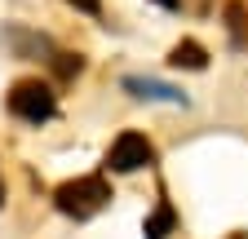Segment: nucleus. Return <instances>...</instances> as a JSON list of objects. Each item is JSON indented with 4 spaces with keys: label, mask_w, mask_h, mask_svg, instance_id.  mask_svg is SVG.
<instances>
[{
    "label": "nucleus",
    "mask_w": 248,
    "mask_h": 239,
    "mask_svg": "<svg viewBox=\"0 0 248 239\" xmlns=\"http://www.w3.org/2000/svg\"><path fill=\"white\" fill-rule=\"evenodd\" d=\"M67 5H76L80 14H98V9H102V0H67Z\"/></svg>",
    "instance_id": "obj_8"
},
{
    "label": "nucleus",
    "mask_w": 248,
    "mask_h": 239,
    "mask_svg": "<svg viewBox=\"0 0 248 239\" xmlns=\"http://www.w3.org/2000/svg\"><path fill=\"white\" fill-rule=\"evenodd\" d=\"M155 160V146L142 137V133H120L111 142V155H107V168L111 173H138Z\"/></svg>",
    "instance_id": "obj_3"
},
{
    "label": "nucleus",
    "mask_w": 248,
    "mask_h": 239,
    "mask_svg": "<svg viewBox=\"0 0 248 239\" xmlns=\"http://www.w3.org/2000/svg\"><path fill=\"white\" fill-rule=\"evenodd\" d=\"M177 226V213H173V204H160V208H155V213L146 217V239H169V230Z\"/></svg>",
    "instance_id": "obj_6"
},
{
    "label": "nucleus",
    "mask_w": 248,
    "mask_h": 239,
    "mask_svg": "<svg viewBox=\"0 0 248 239\" xmlns=\"http://www.w3.org/2000/svg\"><path fill=\"white\" fill-rule=\"evenodd\" d=\"M0 204H5V191H0Z\"/></svg>",
    "instance_id": "obj_10"
},
{
    "label": "nucleus",
    "mask_w": 248,
    "mask_h": 239,
    "mask_svg": "<svg viewBox=\"0 0 248 239\" xmlns=\"http://www.w3.org/2000/svg\"><path fill=\"white\" fill-rule=\"evenodd\" d=\"M169 62H173V67H186V71H204V67H208V53H204L195 40H182V45H173Z\"/></svg>",
    "instance_id": "obj_5"
},
{
    "label": "nucleus",
    "mask_w": 248,
    "mask_h": 239,
    "mask_svg": "<svg viewBox=\"0 0 248 239\" xmlns=\"http://www.w3.org/2000/svg\"><path fill=\"white\" fill-rule=\"evenodd\" d=\"M120 84L129 89L133 98H142V102H182V106H186V93H182V89H173V84H164V80H151V75H124Z\"/></svg>",
    "instance_id": "obj_4"
},
{
    "label": "nucleus",
    "mask_w": 248,
    "mask_h": 239,
    "mask_svg": "<svg viewBox=\"0 0 248 239\" xmlns=\"http://www.w3.org/2000/svg\"><path fill=\"white\" fill-rule=\"evenodd\" d=\"M80 67H84V58H80V53H62V62H58L62 75H80Z\"/></svg>",
    "instance_id": "obj_7"
},
{
    "label": "nucleus",
    "mask_w": 248,
    "mask_h": 239,
    "mask_svg": "<svg viewBox=\"0 0 248 239\" xmlns=\"http://www.w3.org/2000/svg\"><path fill=\"white\" fill-rule=\"evenodd\" d=\"M9 111L31 120V124H45V120L58 111V98H53V89L40 84V80H22L14 84V93H9Z\"/></svg>",
    "instance_id": "obj_2"
},
{
    "label": "nucleus",
    "mask_w": 248,
    "mask_h": 239,
    "mask_svg": "<svg viewBox=\"0 0 248 239\" xmlns=\"http://www.w3.org/2000/svg\"><path fill=\"white\" fill-rule=\"evenodd\" d=\"M155 5H164V9H177V0H155Z\"/></svg>",
    "instance_id": "obj_9"
},
{
    "label": "nucleus",
    "mask_w": 248,
    "mask_h": 239,
    "mask_svg": "<svg viewBox=\"0 0 248 239\" xmlns=\"http://www.w3.org/2000/svg\"><path fill=\"white\" fill-rule=\"evenodd\" d=\"M111 199V186L102 182V177H80V182H62L53 204H58V213H67L76 222H89L98 208Z\"/></svg>",
    "instance_id": "obj_1"
}]
</instances>
